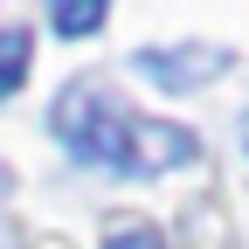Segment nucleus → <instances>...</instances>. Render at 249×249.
<instances>
[{
    "mask_svg": "<svg viewBox=\"0 0 249 249\" xmlns=\"http://www.w3.org/2000/svg\"><path fill=\"white\" fill-rule=\"evenodd\" d=\"M55 139L76 166H97V173H124V180H160L173 166H187L201 152V139L187 124H166V118H145V111H124L118 97H104L97 83H76L62 90L55 111Z\"/></svg>",
    "mask_w": 249,
    "mask_h": 249,
    "instance_id": "1",
    "label": "nucleus"
},
{
    "mask_svg": "<svg viewBox=\"0 0 249 249\" xmlns=\"http://www.w3.org/2000/svg\"><path fill=\"white\" fill-rule=\"evenodd\" d=\"M222 70H235V49L222 42H180V49H139V76H152L160 90H201Z\"/></svg>",
    "mask_w": 249,
    "mask_h": 249,
    "instance_id": "2",
    "label": "nucleus"
},
{
    "mask_svg": "<svg viewBox=\"0 0 249 249\" xmlns=\"http://www.w3.org/2000/svg\"><path fill=\"white\" fill-rule=\"evenodd\" d=\"M49 21H55L62 42H83V35H97V28L111 21V7L104 0H62V7H49Z\"/></svg>",
    "mask_w": 249,
    "mask_h": 249,
    "instance_id": "3",
    "label": "nucleus"
},
{
    "mask_svg": "<svg viewBox=\"0 0 249 249\" xmlns=\"http://www.w3.org/2000/svg\"><path fill=\"white\" fill-rule=\"evenodd\" d=\"M28 55H35V35H28L21 21H14V28H0V97H7V90L28 76Z\"/></svg>",
    "mask_w": 249,
    "mask_h": 249,
    "instance_id": "4",
    "label": "nucleus"
},
{
    "mask_svg": "<svg viewBox=\"0 0 249 249\" xmlns=\"http://www.w3.org/2000/svg\"><path fill=\"white\" fill-rule=\"evenodd\" d=\"M104 249H166V235L152 229V222H111Z\"/></svg>",
    "mask_w": 249,
    "mask_h": 249,
    "instance_id": "5",
    "label": "nucleus"
},
{
    "mask_svg": "<svg viewBox=\"0 0 249 249\" xmlns=\"http://www.w3.org/2000/svg\"><path fill=\"white\" fill-rule=\"evenodd\" d=\"M242 145H249V118H242Z\"/></svg>",
    "mask_w": 249,
    "mask_h": 249,
    "instance_id": "6",
    "label": "nucleus"
}]
</instances>
